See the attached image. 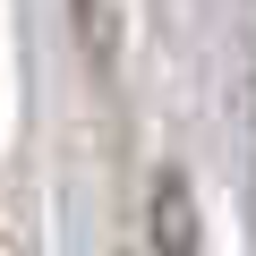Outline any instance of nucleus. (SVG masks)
Instances as JSON below:
<instances>
[{
  "label": "nucleus",
  "mask_w": 256,
  "mask_h": 256,
  "mask_svg": "<svg viewBox=\"0 0 256 256\" xmlns=\"http://www.w3.org/2000/svg\"><path fill=\"white\" fill-rule=\"evenodd\" d=\"M77 18H86V26H94V18H102V0H77Z\"/></svg>",
  "instance_id": "nucleus-2"
},
{
  "label": "nucleus",
  "mask_w": 256,
  "mask_h": 256,
  "mask_svg": "<svg viewBox=\"0 0 256 256\" xmlns=\"http://www.w3.org/2000/svg\"><path fill=\"white\" fill-rule=\"evenodd\" d=\"M154 239H162V256H196V222H188V188L180 180L154 188Z\"/></svg>",
  "instance_id": "nucleus-1"
}]
</instances>
